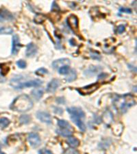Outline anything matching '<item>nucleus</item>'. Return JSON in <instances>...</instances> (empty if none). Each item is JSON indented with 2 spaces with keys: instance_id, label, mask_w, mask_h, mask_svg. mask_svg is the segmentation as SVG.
<instances>
[{
  "instance_id": "1a4fd4ad",
  "label": "nucleus",
  "mask_w": 137,
  "mask_h": 154,
  "mask_svg": "<svg viewBox=\"0 0 137 154\" xmlns=\"http://www.w3.org/2000/svg\"><path fill=\"white\" fill-rule=\"evenodd\" d=\"M36 117L39 119L41 121L47 124L51 123V116L47 112L39 111L36 112Z\"/></svg>"
},
{
  "instance_id": "0eeeda50",
  "label": "nucleus",
  "mask_w": 137,
  "mask_h": 154,
  "mask_svg": "<svg viewBox=\"0 0 137 154\" xmlns=\"http://www.w3.org/2000/svg\"><path fill=\"white\" fill-rule=\"evenodd\" d=\"M21 44L20 43V39L18 35L15 34L13 36V45H12V54L17 55L19 49L21 48Z\"/></svg>"
},
{
  "instance_id": "aec40b11",
  "label": "nucleus",
  "mask_w": 137,
  "mask_h": 154,
  "mask_svg": "<svg viewBox=\"0 0 137 154\" xmlns=\"http://www.w3.org/2000/svg\"><path fill=\"white\" fill-rule=\"evenodd\" d=\"M13 33V30L11 27H0V34H11Z\"/></svg>"
},
{
  "instance_id": "e433bc0d",
  "label": "nucleus",
  "mask_w": 137,
  "mask_h": 154,
  "mask_svg": "<svg viewBox=\"0 0 137 154\" xmlns=\"http://www.w3.org/2000/svg\"><path fill=\"white\" fill-rule=\"evenodd\" d=\"M132 66H131L130 65H128V67H129V68H132ZM132 68H133V70H134V71L136 72V67H132Z\"/></svg>"
},
{
  "instance_id": "4c0bfd02",
  "label": "nucleus",
  "mask_w": 137,
  "mask_h": 154,
  "mask_svg": "<svg viewBox=\"0 0 137 154\" xmlns=\"http://www.w3.org/2000/svg\"><path fill=\"white\" fill-rule=\"evenodd\" d=\"M0 154H6L5 153H3V152L1 151V148H0Z\"/></svg>"
},
{
  "instance_id": "39448f33",
  "label": "nucleus",
  "mask_w": 137,
  "mask_h": 154,
  "mask_svg": "<svg viewBox=\"0 0 137 154\" xmlns=\"http://www.w3.org/2000/svg\"><path fill=\"white\" fill-rule=\"evenodd\" d=\"M67 24L68 26L73 32L76 34L79 32V21L78 19L74 15H71L67 18Z\"/></svg>"
},
{
  "instance_id": "7c9ffc66",
  "label": "nucleus",
  "mask_w": 137,
  "mask_h": 154,
  "mask_svg": "<svg viewBox=\"0 0 137 154\" xmlns=\"http://www.w3.org/2000/svg\"><path fill=\"white\" fill-rule=\"evenodd\" d=\"M39 154H53L52 152L51 151H49V150L46 149H43L40 150L39 151Z\"/></svg>"
},
{
  "instance_id": "412c9836",
  "label": "nucleus",
  "mask_w": 137,
  "mask_h": 154,
  "mask_svg": "<svg viewBox=\"0 0 137 154\" xmlns=\"http://www.w3.org/2000/svg\"><path fill=\"white\" fill-rule=\"evenodd\" d=\"M70 69H69V67L68 65L64 66V67H60L58 69V73L60 75H67L69 74Z\"/></svg>"
},
{
  "instance_id": "7ed1b4c3",
  "label": "nucleus",
  "mask_w": 137,
  "mask_h": 154,
  "mask_svg": "<svg viewBox=\"0 0 137 154\" xmlns=\"http://www.w3.org/2000/svg\"><path fill=\"white\" fill-rule=\"evenodd\" d=\"M67 110L70 115L72 121L78 127L79 129L82 131H86V125L82 121V119L85 118V114L82 109L77 107H72L67 108Z\"/></svg>"
},
{
  "instance_id": "9d476101",
  "label": "nucleus",
  "mask_w": 137,
  "mask_h": 154,
  "mask_svg": "<svg viewBox=\"0 0 137 154\" xmlns=\"http://www.w3.org/2000/svg\"><path fill=\"white\" fill-rule=\"evenodd\" d=\"M60 86V81L58 79H53L47 86L46 91L47 93H54Z\"/></svg>"
},
{
  "instance_id": "5701e85b",
  "label": "nucleus",
  "mask_w": 137,
  "mask_h": 154,
  "mask_svg": "<svg viewBox=\"0 0 137 154\" xmlns=\"http://www.w3.org/2000/svg\"><path fill=\"white\" fill-rule=\"evenodd\" d=\"M30 120H31V118L28 115H22L19 119L20 123L22 124L29 123V121H30Z\"/></svg>"
},
{
  "instance_id": "dca6fc26",
  "label": "nucleus",
  "mask_w": 137,
  "mask_h": 154,
  "mask_svg": "<svg viewBox=\"0 0 137 154\" xmlns=\"http://www.w3.org/2000/svg\"><path fill=\"white\" fill-rule=\"evenodd\" d=\"M32 95L35 99L39 100L43 97V90L42 89H36L32 91Z\"/></svg>"
},
{
  "instance_id": "f03ea898",
  "label": "nucleus",
  "mask_w": 137,
  "mask_h": 154,
  "mask_svg": "<svg viewBox=\"0 0 137 154\" xmlns=\"http://www.w3.org/2000/svg\"><path fill=\"white\" fill-rule=\"evenodd\" d=\"M33 102L27 95H21L14 100L11 105V108L17 112H27L32 109Z\"/></svg>"
},
{
  "instance_id": "a878e982",
  "label": "nucleus",
  "mask_w": 137,
  "mask_h": 154,
  "mask_svg": "<svg viewBox=\"0 0 137 154\" xmlns=\"http://www.w3.org/2000/svg\"><path fill=\"white\" fill-rule=\"evenodd\" d=\"M17 65L19 67L20 69H25L26 67L27 64L26 62L23 60H19L17 62Z\"/></svg>"
},
{
  "instance_id": "423d86ee",
  "label": "nucleus",
  "mask_w": 137,
  "mask_h": 154,
  "mask_svg": "<svg viewBox=\"0 0 137 154\" xmlns=\"http://www.w3.org/2000/svg\"><path fill=\"white\" fill-rule=\"evenodd\" d=\"M99 86H100V85H99L98 83H94V84H92L91 85L86 86L84 87L80 88V89H78L77 91L80 94L82 95H90L94 93L98 89Z\"/></svg>"
},
{
  "instance_id": "f257e3e1",
  "label": "nucleus",
  "mask_w": 137,
  "mask_h": 154,
  "mask_svg": "<svg viewBox=\"0 0 137 154\" xmlns=\"http://www.w3.org/2000/svg\"><path fill=\"white\" fill-rule=\"evenodd\" d=\"M113 103L114 107L119 111L125 113L132 106L135 105L134 98L130 94H126L124 95H119L114 98Z\"/></svg>"
},
{
  "instance_id": "393cba45",
  "label": "nucleus",
  "mask_w": 137,
  "mask_h": 154,
  "mask_svg": "<svg viewBox=\"0 0 137 154\" xmlns=\"http://www.w3.org/2000/svg\"><path fill=\"white\" fill-rule=\"evenodd\" d=\"M47 73H48V71L46 69L42 67V68L37 69V70L35 71V74L37 75H45V74H47Z\"/></svg>"
},
{
  "instance_id": "c85d7f7f",
  "label": "nucleus",
  "mask_w": 137,
  "mask_h": 154,
  "mask_svg": "<svg viewBox=\"0 0 137 154\" xmlns=\"http://www.w3.org/2000/svg\"><path fill=\"white\" fill-rule=\"evenodd\" d=\"M126 30V27L124 25H120L117 27V32L118 34H122Z\"/></svg>"
},
{
  "instance_id": "473e14b6",
  "label": "nucleus",
  "mask_w": 137,
  "mask_h": 154,
  "mask_svg": "<svg viewBox=\"0 0 137 154\" xmlns=\"http://www.w3.org/2000/svg\"><path fill=\"white\" fill-rule=\"evenodd\" d=\"M56 102L59 104H63V103H65V99L64 97L56 98Z\"/></svg>"
},
{
  "instance_id": "c9c22d12",
  "label": "nucleus",
  "mask_w": 137,
  "mask_h": 154,
  "mask_svg": "<svg viewBox=\"0 0 137 154\" xmlns=\"http://www.w3.org/2000/svg\"><path fill=\"white\" fill-rule=\"evenodd\" d=\"M5 82V79L4 77H3V75H1V72H0V83L1 82Z\"/></svg>"
},
{
  "instance_id": "9b49d317",
  "label": "nucleus",
  "mask_w": 137,
  "mask_h": 154,
  "mask_svg": "<svg viewBox=\"0 0 137 154\" xmlns=\"http://www.w3.org/2000/svg\"><path fill=\"white\" fill-rule=\"evenodd\" d=\"M38 47L34 43H30L27 45L26 50H25V55L27 57H31L34 56L37 52Z\"/></svg>"
},
{
  "instance_id": "4468645a",
  "label": "nucleus",
  "mask_w": 137,
  "mask_h": 154,
  "mask_svg": "<svg viewBox=\"0 0 137 154\" xmlns=\"http://www.w3.org/2000/svg\"><path fill=\"white\" fill-rule=\"evenodd\" d=\"M100 70H102V68L99 66H91L86 71H84V74L86 76H93L95 75L97 73H98Z\"/></svg>"
},
{
  "instance_id": "20e7f679",
  "label": "nucleus",
  "mask_w": 137,
  "mask_h": 154,
  "mask_svg": "<svg viewBox=\"0 0 137 154\" xmlns=\"http://www.w3.org/2000/svg\"><path fill=\"white\" fill-rule=\"evenodd\" d=\"M10 86L15 89H23L25 88L38 87L43 84V82L39 79L27 81L25 82H20V77H14L10 81Z\"/></svg>"
},
{
  "instance_id": "72a5a7b5",
  "label": "nucleus",
  "mask_w": 137,
  "mask_h": 154,
  "mask_svg": "<svg viewBox=\"0 0 137 154\" xmlns=\"http://www.w3.org/2000/svg\"><path fill=\"white\" fill-rule=\"evenodd\" d=\"M58 10H59L58 6L56 4V3H55V1H53L52 3V7H51V10H52V11H57Z\"/></svg>"
},
{
  "instance_id": "a211bd4d",
  "label": "nucleus",
  "mask_w": 137,
  "mask_h": 154,
  "mask_svg": "<svg viewBox=\"0 0 137 154\" xmlns=\"http://www.w3.org/2000/svg\"><path fill=\"white\" fill-rule=\"evenodd\" d=\"M76 77H77V73H76V70H74V69H72V70L69 71V75L67 76V78H66V80H67V82H71L75 80V79H76Z\"/></svg>"
},
{
  "instance_id": "4be33fe9",
  "label": "nucleus",
  "mask_w": 137,
  "mask_h": 154,
  "mask_svg": "<svg viewBox=\"0 0 137 154\" xmlns=\"http://www.w3.org/2000/svg\"><path fill=\"white\" fill-rule=\"evenodd\" d=\"M10 121L9 119L5 118V117H3V118H1L0 119V127L2 128L6 127L7 126L10 124Z\"/></svg>"
},
{
  "instance_id": "f8f14e48",
  "label": "nucleus",
  "mask_w": 137,
  "mask_h": 154,
  "mask_svg": "<svg viewBox=\"0 0 137 154\" xmlns=\"http://www.w3.org/2000/svg\"><path fill=\"white\" fill-rule=\"evenodd\" d=\"M69 64H70V60L68 58H60L52 62V67L54 69H58L64 66H69Z\"/></svg>"
},
{
  "instance_id": "f3484780",
  "label": "nucleus",
  "mask_w": 137,
  "mask_h": 154,
  "mask_svg": "<svg viewBox=\"0 0 137 154\" xmlns=\"http://www.w3.org/2000/svg\"><path fill=\"white\" fill-rule=\"evenodd\" d=\"M58 125L61 129H72V126L67 121L65 120H58Z\"/></svg>"
},
{
  "instance_id": "cd10ccee",
  "label": "nucleus",
  "mask_w": 137,
  "mask_h": 154,
  "mask_svg": "<svg viewBox=\"0 0 137 154\" xmlns=\"http://www.w3.org/2000/svg\"><path fill=\"white\" fill-rule=\"evenodd\" d=\"M119 13H128V14H131L132 13V10L128 8H119Z\"/></svg>"
},
{
  "instance_id": "2f4dec72",
  "label": "nucleus",
  "mask_w": 137,
  "mask_h": 154,
  "mask_svg": "<svg viewBox=\"0 0 137 154\" xmlns=\"http://www.w3.org/2000/svg\"><path fill=\"white\" fill-rule=\"evenodd\" d=\"M54 112L58 114V115H61L63 112V110H62V108H58V107H54Z\"/></svg>"
},
{
  "instance_id": "ddd939ff",
  "label": "nucleus",
  "mask_w": 137,
  "mask_h": 154,
  "mask_svg": "<svg viewBox=\"0 0 137 154\" xmlns=\"http://www.w3.org/2000/svg\"><path fill=\"white\" fill-rule=\"evenodd\" d=\"M13 19V15L9 11L5 9H3L1 11H0V23L6 21H12Z\"/></svg>"
},
{
  "instance_id": "2eb2a0df",
  "label": "nucleus",
  "mask_w": 137,
  "mask_h": 154,
  "mask_svg": "<svg viewBox=\"0 0 137 154\" xmlns=\"http://www.w3.org/2000/svg\"><path fill=\"white\" fill-rule=\"evenodd\" d=\"M67 142L69 146L72 148L77 147L80 145V141L75 137H69L68 139H67Z\"/></svg>"
},
{
  "instance_id": "c756f323",
  "label": "nucleus",
  "mask_w": 137,
  "mask_h": 154,
  "mask_svg": "<svg viewBox=\"0 0 137 154\" xmlns=\"http://www.w3.org/2000/svg\"><path fill=\"white\" fill-rule=\"evenodd\" d=\"M65 154H80V153L78 151L74 149H69L66 151Z\"/></svg>"
},
{
  "instance_id": "f704fd0d",
  "label": "nucleus",
  "mask_w": 137,
  "mask_h": 154,
  "mask_svg": "<svg viewBox=\"0 0 137 154\" xmlns=\"http://www.w3.org/2000/svg\"><path fill=\"white\" fill-rule=\"evenodd\" d=\"M69 43H70L71 45H72V46H75L76 45L75 41H74V39H73L69 40Z\"/></svg>"
},
{
  "instance_id": "6ab92c4d",
  "label": "nucleus",
  "mask_w": 137,
  "mask_h": 154,
  "mask_svg": "<svg viewBox=\"0 0 137 154\" xmlns=\"http://www.w3.org/2000/svg\"><path fill=\"white\" fill-rule=\"evenodd\" d=\"M56 132L58 134L61 135L62 136H65V137H69V136H72V132L69 129H57Z\"/></svg>"
},
{
  "instance_id": "b1692460",
  "label": "nucleus",
  "mask_w": 137,
  "mask_h": 154,
  "mask_svg": "<svg viewBox=\"0 0 137 154\" xmlns=\"http://www.w3.org/2000/svg\"><path fill=\"white\" fill-rule=\"evenodd\" d=\"M45 20V17L43 16V15H41V14H37L36 15L35 18H34V21L37 23H43Z\"/></svg>"
},
{
  "instance_id": "bb28decb",
  "label": "nucleus",
  "mask_w": 137,
  "mask_h": 154,
  "mask_svg": "<svg viewBox=\"0 0 137 154\" xmlns=\"http://www.w3.org/2000/svg\"><path fill=\"white\" fill-rule=\"evenodd\" d=\"M91 58L95 60H100L101 59V56L98 52H92L91 53Z\"/></svg>"
},
{
  "instance_id": "6e6552de",
  "label": "nucleus",
  "mask_w": 137,
  "mask_h": 154,
  "mask_svg": "<svg viewBox=\"0 0 137 154\" xmlns=\"http://www.w3.org/2000/svg\"><path fill=\"white\" fill-rule=\"evenodd\" d=\"M28 141L33 147H37L41 144V138L36 133H30L29 134Z\"/></svg>"
}]
</instances>
